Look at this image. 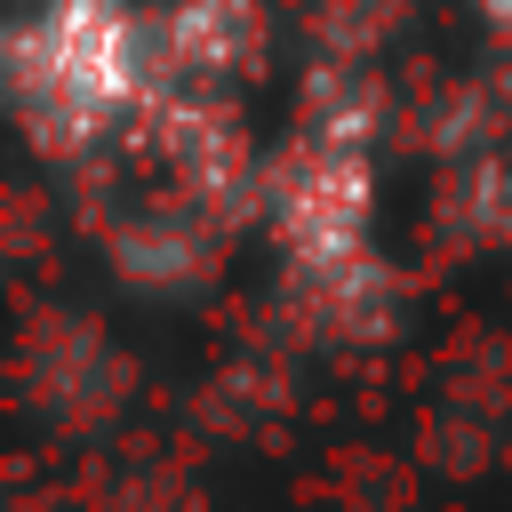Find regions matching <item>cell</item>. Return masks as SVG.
Returning <instances> with one entry per match:
<instances>
[{
  "label": "cell",
  "instance_id": "obj_1",
  "mask_svg": "<svg viewBox=\"0 0 512 512\" xmlns=\"http://www.w3.org/2000/svg\"><path fill=\"white\" fill-rule=\"evenodd\" d=\"M8 80L40 152H80L136 112L152 40L120 0H40L8 40Z\"/></svg>",
  "mask_w": 512,
  "mask_h": 512
},
{
  "label": "cell",
  "instance_id": "obj_2",
  "mask_svg": "<svg viewBox=\"0 0 512 512\" xmlns=\"http://www.w3.org/2000/svg\"><path fill=\"white\" fill-rule=\"evenodd\" d=\"M160 48L192 80H240L264 56V8L256 0H176L160 16Z\"/></svg>",
  "mask_w": 512,
  "mask_h": 512
}]
</instances>
